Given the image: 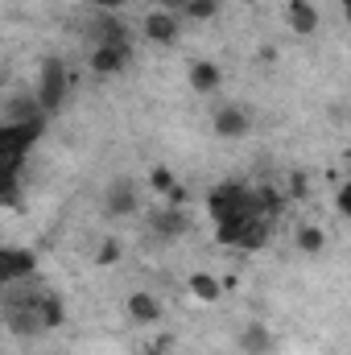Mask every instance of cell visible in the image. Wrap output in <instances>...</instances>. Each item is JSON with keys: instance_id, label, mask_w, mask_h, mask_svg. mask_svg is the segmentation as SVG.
<instances>
[{"instance_id": "7", "label": "cell", "mask_w": 351, "mask_h": 355, "mask_svg": "<svg viewBox=\"0 0 351 355\" xmlns=\"http://www.w3.org/2000/svg\"><path fill=\"white\" fill-rule=\"evenodd\" d=\"M87 37H91V46H128V29H124L120 17H112V8H103V12L91 17Z\"/></svg>"}, {"instance_id": "9", "label": "cell", "mask_w": 351, "mask_h": 355, "mask_svg": "<svg viewBox=\"0 0 351 355\" xmlns=\"http://www.w3.org/2000/svg\"><path fill=\"white\" fill-rule=\"evenodd\" d=\"M252 128V116H248V107H240V103H223V107H215V132L219 137H244Z\"/></svg>"}, {"instance_id": "21", "label": "cell", "mask_w": 351, "mask_h": 355, "mask_svg": "<svg viewBox=\"0 0 351 355\" xmlns=\"http://www.w3.org/2000/svg\"><path fill=\"white\" fill-rule=\"evenodd\" d=\"M215 12H219V0H190V8H186L190 21H211Z\"/></svg>"}, {"instance_id": "23", "label": "cell", "mask_w": 351, "mask_h": 355, "mask_svg": "<svg viewBox=\"0 0 351 355\" xmlns=\"http://www.w3.org/2000/svg\"><path fill=\"white\" fill-rule=\"evenodd\" d=\"M335 202H339V211H343V219L351 223V182L339 186V194H335Z\"/></svg>"}, {"instance_id": "5", "label": "cell", "mask_w": 351, "mask_h": 355, "mask_svg": "<svg viewBox=\"0 0 351 355\" xmlns=\"http://www.w3.org/2000/svg\"><path fill=\"white\" fill-rule=\"evenodd\" d=\"M141 207V194H137V182L132 178H116L108 190H103V215L108 219H124Z\"/></svg>"}, {"instance_id": "18", "label": "cell", "mask_w": 351, "mask_h": 355, "mask_svg": "<svg viewBox=\"0 0 351 355\" xmlns=\"http://www.w3.org/2000/svg\"><path fill=\"white\" fill-rule=\"evenodd\" d=\"M42 322H46V331H54V327L67 322V306H62L58 293H46V297H42Z\"/></svg>"}, {"instance_id": "27", "label": "cell", "mask_w": 351, "mask_h": 355, "mask_svg": "<svg viewBox=\"0 0 351 355\" xmlns=\"http://www.w3.org/2000/svg\"><path fill=\"white\" fill-rule=\"evenodd\" d=\"M343 17H348V25H351V0H343Z\"/></svg>"}, {"instance_id": "22", "label": "cell", "mask_w": 351, "mask_h": 355, "mask_svg": "<svg viewBox=\"0 0 351 355\" xmlns=\"http://www.w3.org/2000/svg\"><path fill=\"white\" fill-rule=\"evenodd\" d=\"M149 186H153V190H157V194H170V190H174L178 182H174V174H170V170H166V166H157V170H153V174H149Z\"/></svg>"}, {"instance_id": "17", "label": "cell", "mask_w": 351, "mask_h": 355, "mask_svg": "<svg viewBox=\"0 0 351 355\" xmlns=\"http://www.w3.org/2000/svg\"><path fill=\"white\" fill-rule=\"evenodd\" d=\"M190 293L198 297V302H219V293H223V285L211 277V272H194L190 277Z\"/></svg>"}, {"instance_id": "10", "label": "cell", "mask_w": 351, "mask_h": 355, "mask_svg": "<svg viewBox=\"0 0 351 355\" xmlns=\"http://www.w3.org/2000/svg\"><path fill=\"white\" fill-rule=\"evenodd\" d=\"M132 58V46H95L91 50V71L95 75H120Z\"/></svg>"}, {"instance_id": "11", "label": "cell", "mask_w": 351, "mask_h": 355, "mask_svg": "<svg viewBox=\"0 0 351 355\" xmlns=\"http://www.w3.org/2000/svg\"><path fill=\"white\" fill-rule=\"evenodd\" d=\"M46 112H42V99L33 95V91H25V95H12L8 103H4V124H29V120H42Z\"/></svg>"}, {"instance_id": "6", "label": "cell", "mask_w": 351, "mask_h": 355, "mask_svg": "<svg viewBox=\"0 0 351 355\" xmlns=\"http://www.w3.org/2000/svg\"><path fill=\"white\" fill-rule=\"evenodd\" d=\"M149 232L157 236V240H178V236H186L190 232V219H186V211L182 207H157V211H149Z\"/></svg>"}, {"instance_id": "14", "label": "cell", "mask_w": 351, "mask_h": 355, "mask_svg": "<svg viewBox=\"0 0 351 355\" xmlns=\"http://www.w3.org/2000/svg\"><path fill=\"white\" fill-rule=\"evenodd\" d=\"M240 352L244 355H268L273 352V331H268L264 322H248V327L240 331Z\"/></svg>"}, {"instance_id": "15", "label": "cell", "mask_w": 351, "mask_h": 355, "mask_svg": "<svg viewBox=\"0 0 351 355\" xmlns=\"http://www.w3.org/2000/svg\"><path fill=\"white\" fill-rule=\"evenodd\" d=\"M128 318L132 322H157L162 318V302L153 293H132L128 297Z\"/></svg>"}, {"instance_id": "12", "label": "cell", "mask_w": 351, "mask_h": 355, "mask_svg": "<svg viewBox=\"0 0 351 355\" xmlns=\"http://www.w3.org/2000/svg\"><path fill=\"white\" fill-rule=\"evenodd\" d=\"M285 21H289V29H293V33H302V37L318 33V8H314L310 0H289Z\"/></svg>"}, {"instance_id": "16", "label": "cell", "mask_w": 351, "mask_h": 355, "mask_svg": "<svg viewBox=\"0 0 351 355\" xmlns=\"http://www.w3.org/2000/svg\"><path fill=\"white\" fill-rule=\"evenodd\" d=\"M219 83H223V75H219V67H215V62H194V67H190V87H194V91H203V95H207V91H215Z\"/></svg>"}, {"instance_id": "3", "label": "cell", "mask_w": 351, "mask_h": 355, "mask_svg": "<svg viewBox=\"0 0 351 355\" xmlns=\"http://www.w3.org/2000/svg\"><path fill=\"white\" fill-rule=\"evenodd\" d=\"M42 128H46V116L29 124H0V157H25L29 145L42 137Z\"/></svg>"}, {"instance_id": "8", "label": "cell", "mask_w": 351, "mask_h": 355, "mask_svg": "<svg viewBox=\"0 0 351 355\" xmlns=\"http://www.w3.org/2000/svg\"><path fill=\"white\" fill-rule=\"evenodd\" d=\"M33 268H37V257H33L29 248L8 244V248L0 252V285H17V281L33 277Z\"/></svg>"}, {"instance_id": "20", "label": "cell", "mask_w": 351, "mask_h": 355, "mask_svg": "<svg viewBox=\"0 0 351 355\" xmlns=\"http://www.w3.org/2000/svg\"><path fill=\"white\" fill-rule=\"evenodd\" d=\"M323 244H327V236H323L318 227H298V248H302V252L314 257V252H323Z\"/></svg>"}, {"instance_id": "25", "label": "cell", "mask_w": 351, "mask_h": 355, "mask_svg": "<svg viewBox=\"0 0 351 355\" xmlns=\"http://www.w3.org/2000/svg\"><path fill=\"white\" fill-rule=\"evenodd\" d=\"M289 194H298V198L306 194V174H293V178H289Z\"/></svg>"}, {"instance_id": "2", "label": "cell", "mask_w": 351, "mask_h": 355, "mask_svg": "<svg viewBox=\"0 0 351 355\" xmlns=\"http://www.w3.org/2000/svg\"><path fill=\"white\" fill-rule=\"evenodd\" d=\"M67 91H71V75H67V62L58 58H46L42 62V75H37V99H42V112H58L67 103Z\"/></svg>"}, {"instance_id": "26", "label": "cell", "mask_w": 351, "mask_h": 355, "mask_svg": "<svg viewBox=\"0 0 351 355\" xmlns=\"http://www.w3.org/2000/svg\"><path fill=\"white\" fill-rule=\"evenodd\" d=\"M157 4H162L166 12H186V8H190V0H157Z\"/></svg>"}, {"instance_id": "1", "label": "cell", "mask_w": 351, "mask_h": 355, "mask_svg": "<svg viewBox=\"0 0 351 355\" xmlns=\"http://www.w3.org/2000/svg\"><path fill=\"white\" fill-rule=\"evenodd\" d=\"M207 211H211V219H215V223L257 215V190H252V186H240V182H223V186H215V190H211Z\"/></svg>"}, {"instance_id": "4", "label": "cell", "mask_w": 351, "mask_h": 355, "mask_svg": "<svg viewBox=\"0 0 351 355\" xmlns=\"http://www.w3.org/2000/svg\"><path fill=\"white\" fill-rule=\"evenodd\" d=\"M42 297H46V293H42ZM42 297H37V302H25V306H0V310H4V327H8L12 335H21V339L42 335V331H46V322H42Z\"/></svg>"}, {"instance_id": "28", "label": "cell", "mask_w": 351, "mask_h": 355, "mask_svg": "<svg viewBox=\"0 0 351 355\" xmlns=\"http://www.w3.org/2000/svg\"><path fill=\"white\" fill-rule=\"evenodd\" d=\"M343 182H351V149H348V178H343Z\"/></svg>"}, {"instance_id": "13", "label": "cell", "mask_w": 351, "mask_h": 355, "mask_svg": "<svg viewBox=\"0 0 351 355\" xmlns=\"http://www.w3.org/2000/svg\"><path fill=\"white\" fill-rule=\"evenodd\" d=\"M145 37L157 42V46H170L178 37V12H166V8L149 12V17H145Z\"/></svg>"}, {"instance_id": "24", "label": "cell", "mask_w": 351, "mask_h": 355, "mask_svg": "<svg viewBox=\"0 0 351 355\" xmlns=\"http://www.w3.org/2000/svg\"><path fill=\"white\" fill-rule=\"evenodd\" d=\"M116 261H120V244H116V240H108V244L99 248V265H116Z\"/></svg>"}, {"instance_id": "19", "label": "cell", "mask_w": 351, "mask_h": 355, "mask_svg": "<svg viewBox=\"0 0 351 355\" xmlns=\"http://www.w3.org/2000/svg\"><path fill=\"white\" fill-rule=\"evenodd\" d=\"M257 215H264V219L281 215V194H277L273 186H261V190H257Z\"/></svg>"}]
</instances>
